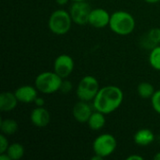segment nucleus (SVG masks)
Wrapping results in <instances>:
<instances>
[{
  "label": "nucleus",
  "mask_w": 160,
  "mask_h": 160,
  "mask_svg": "<svg viewBox=\"0 0 160 160\" xmlns=\"http://www.w3.org/2000/svg\"><path fill=\"white\" fill-rule=\"evenodd\" d=\"M106 114H104L103 112H100L98 111H94L93 113L91 114L87 125L89 127L90 129L94 130V131H98L101 130L105 125H106Z\"/></svg>",
  "instance_id": "16"
},
{
  "label": "nucleus",
  "mask_w": 160,
  "mask_h": 160,
  "mask_svg": "<svg viewBox=\"0 0 160 160\" xmlns=\"http://www.w3.org/2000/svg\"><path fill=\"white\" fill-rule=\"evenodd\" d=\"M110 20H111V14L105 8H92L90 12L88 24H90L94 28L102 29L109 26Z\"/></svg>",
  "instance_id": "9"
},
{
  "label": "nucleus",
  "mask_w": 160,
  "mask_h": 160,
  "mask_svg": "<svg viewBox=\"0 0 160 160\" xmlns=\"http://www.w3.org/2000/svg\"><path fill=\"white\" fill-rule=\"evenodd\" d=\"M148 61L152 68L160 71V45H157L153 49H151Z\"/></svg>",
  "instance_id": "20"
},
{
  "label": "nucleus",
  "mask_w": 160,
  "mask_h": 160,
  "mask_svg": "<svg viewBox=\"0 0 160 160\" xmlns=\"http://www.w3.org/2000/svg\"><path fill=\"white\" fill-rule=\"evenodd\" d=\"M69 1L70 0H55V2L58 6H66Z\"/></svg>",
  "instance_id": "26"
},
{
  "label": "nucleus",
  "mask_w": 160,
  "mask_h": 160,
  "mask_svg": "<svg viewBox=\"0 0 160 160\" xmlns=\"http://www.w3.org/2000/svg\"><path fill=\"white\" fill-rule=\"evenodd\" d=\"M94 154L105 158L112 156L117 148V141L112 134L103 133L98 135L93 142Z\"/></svg>",
  "instance_id": "6"
},
{
  "label": "nucleus",
  "mask_w": 160,
  "mask_h": 160,
  "mask_svg": "<svg viewBox=\"0 0 160 160\" xmlns=\"http://www.w3.org/2000/svg\"><path fill=\"white\" fill-rule=\"evenodd\" d=\"M142 46L145 49H153L155 46L160 44V28L150 29L142 39Z\"/></svg>",
  "instance_id": "15"
},
{
  "label": "nucleus",
  "mask_w": 160,
  "mask_h": 160,
  "mask_svg": "<svg viewBox=\"0 0 160 160\" xmlns=\"http://www.w3.org/2000/svg\"><path fill=\"white\" fill-rule=\"evenodd\" d=\"M133 140L137 145L142 147H146L154 142L155 134L149 128H141L134 134Z\"/></svg>",
  "instance_id": "14"
},
{
  "label": "nucleus",
  "mask_w": 160,
  "mask_h": 160,
  "mask_svg": "<svg viewBox=\"0 0 160 160\" xmlns=\"http://www.w3.org/2000/svg\"><path fill=\"white\" fill-rule=\"evenodd\" d=\"M143 157L139 156V155H131L127 158V160H143Z\"/></svg>",
  "instance_id": "25"
},
{
  "label": "nucleus",
  "mask_w": 160,
  "mask_h": 160,
  "mask_svg": "<svg viewBox=\"0 0 160 160\" xmlns=\"http://www.w3.org/2000/svg\"><path fill=\"white\" fill-rule=\"evenodd\" d=\"M0 129L3 134L9 136L15 134L18 131L19 125L17 121H15L14 119H10V118L2 119L0 122Z\"/></svg>",
  "instance_id": "17"
},
{
  "label": "nucleus",
  "mask_w": 160,
  "mask_h": 160,
  "mask_svg": "<svg viewBox=\"0 0 160 160\" xmlns=\"http://www.w3.org/2000/svg\"><path fill=\"white\" fill-rule=\"evenodd\" d=\"M6 153L11 160H20L24 155V147L20 142H13L9 144Z\"/></svg>",
  "instance_id": "18"
},
{
  "label": "nucleus",
  "mask_w": 160,
  "mask_h": 160,
  "mask_svg": "<svg viewBox=\"0 0 160 160\" xmlns=\"http://www.w3.org/2000/svg\"><path fill=\"white\" fill-rule=\"evenodd\" d=\"M72 2H76V1H87V0H70Z\"/></svg>",
  "instance_id": "30"
},
{
  "label": "nucleus",
  "mask_w": 160,
  "mask_h": 160,
  "mask_svg": "<svg viewBox=\"0 0 160 160\" xmlns=\"http://www.w3.org/2000/svg\"><path fill=\"white\" fill-rule=\"evenodd\" d=\"M8 146H9V142H8V140L7 138V135L2 133L0 135V154L6 153Z\"/></svg>",
  "instance_id": "23"
},
{
  "label": "nucleus",
  "mask_w": 160,
  "mask_h": 160,
  "mask_svg": "<svg viewBox=\"0 0 160 160\" xmlns=\"http://www.w3.org/2000/svg\"><path fill=\"white\" fill-rule=\"evenodd\" d=\"M100 89L98 79L92 75L82 77L76 88V95L79 100L91 102L96 98Z\"/></svg>",
  "instance_id": "5"
},
{
  "label": "nucleus",
  "mask_w": 160,
  "mask_h": 160,
  "mask_svg": "<svg viewBox=\"0 0 160 160\" xmlns=\"http://www.w3.org/2000/svg\"><path fill=\"white\" fill-rule=\"evenodd\" d=\"M73 89V84L70 81L64 79L60 87V92L62 94H69Z\"/></svg>",
  "instance_id": "22"
},
{
  "label": "nucleus",
  "mask_w": 160,
  "mask_h": 160,
  "mask_svg": "<svg viewBox=\"0 0 160 160\" xmlns=\"http://www.w3.org/2000/svg\"><path fill=\"white\" fill-rule=\"evenodd\" d=\"M124 101V92L116 85H106L100 87L98 93L94 98V110L110 114L120 108Z\"/></svg>",
  "instance_id": "1"
},
{
  "label": "nucleus",
  "mask_w": 160,
  "mask_h": 160,
  "mask_svg": "<svg viewBox=\"0 0 160 160\" xmlns=\"http://www.w3.org/2000/svg\"><path fill=\"white\" fill-rule=\"evenodd\" d=\"M74 68V59L70 55L66 53L58 55L53 63V71L63 79L68 78L73 72Z\"/></svg>",
  "instance_id": "8"
},
{
  "label": "nucleus",
  "mask_w": 160,
  "mask_h": 160,
  "mask_svg": "<svg viewBox=\"0 0 160 160\" xmlns=\"http://www.w3.org/2000/svg\"><path fill=\"white\" fill-rule=\"evenodd\" d=\"M103 159V158H101L100 156H98V155H96L95 154V156L92 158V160H101Z\"/></svg>",
  "instance_id": "28"
},
{
  "label": "nucleus",
  "mask_w": 160,
  "mask_h": 160,
  "mask_svg": "<svg viewBox=\"0 0 160 160\" xmlns=\"http://www.w3.org/2000/svg\"><path fill=\"white\" fill-rule=\"evenodd\" d=\"M93 105L91 106L89 102L79 100L72 108V115L73 118L81 124H87L91 114L94 112Z\"/></svg>",
  "instance_id": "10"
},
{
  "label": "nucleus",
  "mask_w": 160,
  "mask_h": 160,
  "mask_svg": "<svg viewBox=\"0 0 160 160\" xmlns=\"http://www.w3.org/2000/svg\"><path fill=\"white\" fill-rule=\"evenodd\" d=\"M73 21L68 10L59 8L52 12L48 20L50 31L56 36H64L71 29Z\"/></svg>",
  "instance_id": "3"
},
{
  "label": "nucleus",
  "mask_w": 160,
  "mask_h": 160,
  "mask_svg": "<svg viewBox=\"0 0 160 160\" xmlns=\"http://www.w3.org/2000/svg\"><path fill=\"white\" fill-rule=\"evenodd\" d=\"M154 159L155 160H160V152L157 153L155 156H154Z\"/></svg>",
  "instance_id": "29"
},
{
  "label": "nucleus",
  "mask_w": 160,
  "mask_h": 160,
  "mask_svg": "<svg viewBox=\"0 0 160 160\" xmlns=\"http://www.w3.org/2000/svg\"><path fill=\"white\" fill-rule=\"evenodd\" d=\"M110 29L118 36H128L135 30L136 21L134 16L126 10H116L111 14Z\"/></svg>",
  "instance_id": "2"
},
{
  "label": "nucleus",
  "mask_w": 160,
  "mask_h": 160,
  "mask_svg": "<svg viewBox=\"0 0 160 160\" xmlns=\"http://www.w3.org/2000/svg\"><path fill=\"white\" fill-rule=\"evenodd\" d=\"M19 101L14 92H2L0 95V111L8 112L16 109Z\"/></svg>",
  "instance_id": "13"
},
{
  "label": "nucleus",
  "mask_w": 160,
  "mask_h": 160,
  "mask_svg": "<svg viewBox=\"0 0 160 160\" xmlns=\"http://www.w3.org/2000/svg\"><path fill=\"white\" fill-rule=\"evenodd\" d=\"M31 123L37 128H45L50 124L51 114L44 107H37L32 110L30 113Z\"/></svg>",
  "instance_id": "12"
},
{
  "label": "nucleus",
  "mask_w": 160,
  "mask_h": 160,
  "mask_svg": "<svg viewBox=\"0 0 160 160\" xmlns=\"http://www.w3.org/2000/svg\"><path fill=\"white\" fill-rule=\"evenodd\" d=\"M137 92H138V95L140 98H144V99H148V98H151L153 97L156 90H155L152 83H150L148 82H142L138 84Z\"/></svg>",
  "instance_id": "19"
},
{
  "label": "nucleus",
  "mask_w": 160,
  "mask_h": 160,
  "mask_svg": "<svg viewBox=\"0 0 160 160\" xmlns=\"http://www.w3.org/2000/svg\"><path fill=\"white\" fill-rule=\"evenodd\" d=\"M14 93L17 97L18 101L23 104L34 103L35 99L38 97V90L37 89L35 85L34 86L28 85V84L21 85L15 90Z\"/></svg>",
  "instance_id": "11"
},
{
  "label": "nucleus",
  "mask_w": 160,
  "mask_h": 160,
  "mask_svg": "<svg viewBox=\"0 0 160 160\" xmlns=\"http://www.w3.org/2000/svg\"><path fill=\"white\" fill-rule=\"evenodd\" d=\"M151 99V104H152V107L154 109V111L160 114V89L159 90H157L153 97L150 98Z\"/></svg>",
  "instance_id": "21"
},
{
  "label": "nucleus",
  "mask_w": 160,
  "mask_h": 160,
  "mask_svg": "<svg viewBox=\"0 0 160 160\" xmlns=\"http://www.w3.org/2000/svg\"><path fill=\"white\" fill-rule=\"evenodd\" d=\"M144 1L148 4H157L159 2L160 0H144Z\"/></svg>",
  "instance_id": "27"
},
{
  "label": "nucleus",
  "mask_w": 160,
  "mask_h": 160,
  "mask_svg": "<svg viewBox=\"0 0 160 160\" xmlns=\"http://www.w3.org/2000/svg\"><path fill=\"white\" fill-rule=\"evenodd\" d=\"M92 10L91 6L87 1H76L72 2L69 7V14L73 21V23L77 25L88 24L89 15Z\"/></svg>",
  "instance_id": "7"
},
{
  "label": "nucleus",
  "mask_w": 160,
  "mask_h": 160,
  "mask_svg": "<svg viewBox=\"0 0 160 160\" xmlns=\"http://www.w3.org/2000/svg\"><path fill=\"white\" fill-rule=\"evenodd\" d=\"M34 104H35L37 107H44V105H45V100H44V98H41V97H38V98L35 99Z\"/></svg>",
  "instance_id": "24"
},
{
  "label": "nucleus",
  "mask_w": 160,
  "mask_h": 160,
  "mask_svg": "<svg viewBox=\"0 0 160 160\" xmlns=\"http://www.w3.org/2000/svg\"><path fill=\"white\" fill-rule=\"evenodd\" d=\"M63 80L64 79L54 71H44L36 77L34 85L39 93L51 95L60 91Z\"/></svg>",
  "instance_id": "4"
}]
</instances>
